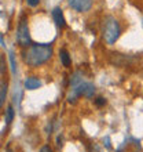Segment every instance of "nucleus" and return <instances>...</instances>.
I'll use <instances>...</instances> for the list:
<instances>
[{
    "label": "nucleus",
    "instance_id": "obj_14",
    "mask_svg": "<svg viewBox=\"0 0 143 152\" xmlns=\"http://www.w3.org/2000/svg\"><path fill=\"white\" fill-rule=\"evenodd\" d=\"M6 72V60H4V56L0 54V73Z\"/></svg>",
    "mask_w": 143,
    "mask_h": 152
},
{
    "label": "nucleus",
    "instance_id": "obj_15",
    "mask_svg": "<svg viewBox=\"0 0 143 152\" xmlns=\"http://www.w3.org/2000/svg\"><path fill=\"white\" fill-rule=\"evenodd\" d=\"M95 104H96V107H103V105L106 104V100H105L103 97H99V98L95 100Z\"/></svg>",
    "mask_w": 143,
    "mask_h": 152
},
{
    "label": "nucleus",
    "instance_id": "obj_13",
    "mask_svg": "<svg viewBox=\"0 0 143 152\" xmlns=\"http://www.w3.org/2000/svg\"><path fill=\"white\" fill-rule=\"evenodd\" d=\"M10 62H11V71H12V73H17L15 57H14V53H12V51H10Z\"/></svg>",
    "mask_w": 143,
    "mask_h": 152
},
{
    "label": "nucleus",
    "instance_id": "obj_1",
    "mask_svg": "<svg viewBox=\"0 0 143 152\" xmlns=\"http://www.w3.org/2000/svg\"><path fill=\"white\" fill-rule=\"evenodd\" d=\"M52 56V47L50 44H32L22 51V60L29 66H40L46 64Z\"/></svg>",
    "mask_w": 143,
    "mask_h": 152
},
{
    "label": "nucleus",
    "instance_id": "obj_12",
    "mask_svg": "<svg viewBox=\"0 0 143 152\" xmlns=\"http://www.w3.org/2000/svg\"><path fill=\"white\" fill-rule=\"evenodd\" d=\"M80 82H83V75H81V72H80V71H77L74 75L72 76V79H70L72 87H73V86H76L77 83H80Z\"/></svg>",
    "mask_w": 143,
    "mask_h": 152
},
{
    "label": "nucleus",
    "instance_id": "obj_8",
    "mask_svg": "<svg viewBox=\"0 0 143 152\" xmlns=\"http://www.w3.org/2000/svg\"><path fill=\"white\" fill-rule=\"evenodd\" d=\"M41 86V82H40L37 77H28V79L25 80V87L28 88V90H36V88H39Z\"/></svg>",
    "mask_w": 143,
    "mask_h": 152
},
{
    "label": "nucleus",
    "instance_id": "obj_11",
    "mask_svg": "<svg viewBox=\"0 0 143 152\" xmlns=\"http://www.w3.org/2000/svg\"><path fill=\"white\" fill-rule=\"evenodd\" d=\"M14 116H15V111L11 105L7 107V111H6V115H4V120H6V124H11V122L14 120Z\"/></svg>",
    "mask_w": 143,
    "mask_h": 152
},
{
    "label": "nucleus",
    "instance_id": "obj_3",
    "mask_svg": "<svg viewBox=\"0 0 143 152\" xmlns=\"http://www.w3.org/2000/svg\"><path fill=\"white\" fill-rule=\"evenodd\" d=\"M72 93H73V97L69 96V102H74L76 98L81 96L87 97V98H91L95 94V86L92 83H90V82H84L83 80V82L77 83L76 86H73Z\"/></svg>",
    "mask_w": 143,
    "mask_h": 152
},
{
    "label": "nucleus",
    "instance_id": "obj_17",
    "mask_svg": "<svg viewBox=\"0 0 143 152\" xmlns=\"http://www.w3.org/2000/svg\"><path fill=\"white\" fill-rule=\"evenodd\" d=\"M40 152H52V149L50 148V147H47V145H44V147H41Z\"/></svg>",
    "mask_w": 143,
    "mask_h": 152
},
{
    "label": "nucleus",
    "instance_id": "obj_16",
    "mask_svg": "<svg viewBox=\"0 0 143 152\" xmlns=\"http://www.w3.org/2000/svg\"><path fill=\"white\" fill-rule=\"evenodd\" d=\"M39 1L40 0H26V3H28L30 7H36V6L39 4Z\"/></svg>",
    "mask_w": 143,
    "mask_h": 152
},
{
    "label": "nucleus",
    "instance_id": "obj_7",
    "mask_svg": "<svg viewBox=\"0 0 143 152\" xmlns=\"http://www.w3.org/2000/svg\"><path fill=\"white\" fill-rule=\"evenodd\" d=\"M52 18H54V21H55V24L58 28H65L66 26V22H65V17H64V12H62V10H61L59 7H55L54 10H52Z\"/></svg>",
    "mask_w": 143,
    "mask_h": 152
},
{
    "label": "nucleus",
    "instance_id": "obj_2",
    "mask_svg": "<svg viewBox=\"0 0 143 152\" xmlns=\"http://www.w3.org/2000/svg\"><path fill=\"white\" fill-rule=\"evenodd\" d=\"M120 32H121V29H120L117 20L113 18V17H107L103 29V36L107 44H114L117 42V39L120 37Z\"/></svg>",
    "mask_w": 143,
    "mask_h": 152
},
{
    "label": "nucleus",
    "instance_id": "obj_9",
    "mask_svg": "<svg viewBox=\"0 0 143 152\" xmlns=\"http://www.w3.org/2000/svg\"><path fill=\"white\" fill-rule=\"evenodd\" d=\"M59 58H61V61H62V64H64V66H70V64H72V58H70V56H69V53H68V50H65V48H62L59 51Z\"/></svg>",
    "mask_w": 143,
    "mask_h": 152
},
{
    "label": "nucleus",
    "instance_id": "obj_10",
    "mask_svg": "<svg viewBox=\"0 0 143 152\" xmlns=\"http://www.w3.org/2000/svg\"><path fill=\"white\" fill-rule=\"evenodd\" d=\"M7 83L4 80H0V108L6 101V96H7Z\"/></svg>",
    "mask_w": 143,
    "mask_h": 152
},
{
    "label": "nucleus",
    "instance_id": "obj_5",
    "mask_svg": "<svg viewBox=\"0 0 143 152\" xmlns=\"http://www.w3.org/2000/svg\"><path fill=\"white\" fill-rule=\"evenodd\" d=\"M69 6L79 12H85L92 7V0H69Z\"/></svg>",
    "mask_w": 143,
    "mask_h": 152
},
{
    "label": "nucleus",
    "instance_id": "obj_6",
    "mask_svg": "<svg viewBox=\"0 0 143 152\" xmlns=\"http://www.w3.org/2000/svg\"><path fill=\"white\" fill-rule=\"evenodd\" d=\"M139 149H140L139 141L134 140V138H128V140L117 149V152H139Z\"/></svg>",
    "mask_w": 143,
    "mask_h": 152
},
{
    "label": "nucleus",
    "instance_id": "obj_4",
    "mask_svg": "<svg viewBox=\"0 0 143 152\" xmlns=\"http://www.w3.org/2000/svg\"><path fill=\"white\" fill-rule=\"evenodd\" d=\"M17 40L22 47H28L30 44V33H29V26H28V17L22 15L18 24V29H17Z\"/></svg>",
    "mask_w": 143,
    "mask_h": 152
},
{
    "label": "nucleus",
    "instance_id": "obj_20",
    "mask_svg": "<svg viewBox=\"0 0 143 152\" xmlns=\"http://www.w3.org/2000/svg\"><path fill=\"white\" fill-rule=\"evenodd\" d=\"M7 152H12V151H7Z\"/></svg>",
    "mask_w": 143,
    "mask_h": 152
},
{
    "label": "nucleus",
    "instance_id": "obj_19",
    "mask_svg": "<svg viewBox=\"0 0 143 152\" xmlns=\"http://www.w3.org/2000/svg\"><path fill=\"white\" fill-rule=\"evenodd\" d=\"M103 142H106V147L107 148H110V140H109V137H106V138H103Z\"/></svg>",
    "mask_w": 143,
    "mask_h": 152
},
{
    "label": "nucleus",
    "instance_id": "obj_18",
    "mask_svg": "<svg viewBox=\"0 0 143 152\" xmlns=\"http://www.w3.org/2000/svg\"><path fill=\"white\" fill-rule=\"evenodd\" d=\"M91 152H102V149H100L98 145H94V147L91 148Z\"/></svg>",
    "mask_w": 143,
    "mask_h": 152
}]
</instances>
